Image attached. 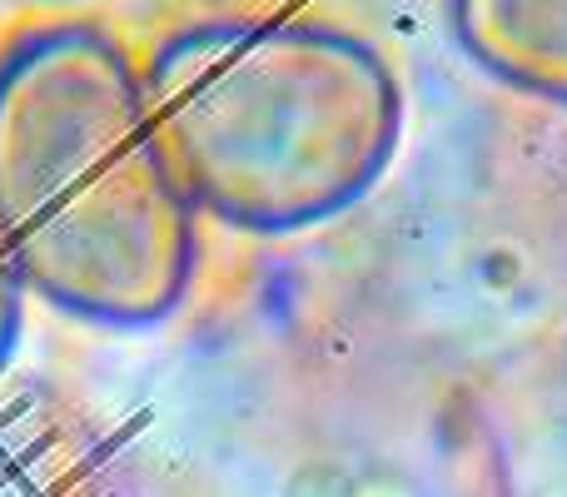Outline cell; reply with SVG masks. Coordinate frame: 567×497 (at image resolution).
<instances>
[{
  "label": "cell",
  "instance_id": "cell-1",
  "mask_svg": "<svg viewBox=\"0 0 567 497\" xmlns=\"http://www.w3.org/2000/svg\"><path fill=\"white\" fill-rule=\"evenodd\" d=\"M0 253L25 293L105 329L185 303L199 215L105 25L50 20L0 50Z\"/></svg>",
  "mask_w": 567,
  "mask_h": 497
},
{
  "label": "cell",
  "instance_id": "cell-2",
  "mask_svg": "<svg viewBox=\"0 0 567 497\" xmlns=\"http://www.w3.org/2000/svg\"><path fill=\"white\" fill-rule=\"evenodd\" d=\"M165 165L195 215L299 235L353 209L403 135L393 65L339 25L205 15L140 65Z\"/></svg>",
  "mask_w": 567,
  "mask_h": 497
},
{
  "label": "cell",
  "instance_id": "cell-3",
  "mask_svg": "<svg viewBox=\"0 0 567 497\" xmlns=\"http://www.w3.org/2000/svg\"><path fill=\"white\" fill-rule=\"evenodd\" d=\"M449 25L483 75L567 110V0H449Z\"/></svg>",
  "mask_w": 567,
  "mask_h": 497
},
{
  "label": "cell",
  "instance_id": "cell-4",
  "mask_svg": "<svg viewBox=\"0 0 567 497\" xmlns=\"http://www.w3.org/2000/svg\"><path fill=\"white\" fill-rule=\"evenodd\" d=\"M20 329H25V283L16 279L10 259L0 253V369H6L10 353H16Z\"/></svg>",
  "mask_w": 567,
  "mask_h": 497
}]
</instances>
